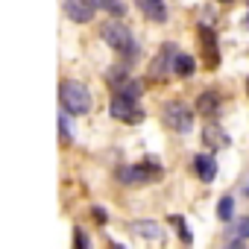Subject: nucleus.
I'll list each match as a JSON object with an SVG mask.
<instances>
[{"label":"nucleus","mask_w":249,"mask_h":249,"mask_svg":"<svg viewBox=\"0 0 249 249\" xmlns=\"http://www.w3.org/2000/svg\"><path fill=\"white\" fill-rule=\"evenodd\" d=\"M59 100H62L65 114H88L91 111V94L76 79H65L59 85Z\"/></svg>","instance_id":"f257e3e1"},{"label":"nucleus","mask_w":249,"mask_h":249,"mask_svg":"<svg viewBox=\"0 0 249 249\" xmlns=\"http://www.w3.org/2000/svg\"><path fill=\"white\" fill-rule=\"evenodd\" d=\"M100 36H103L106 44H108L111 50H117V53H126V56L135 53V41H132V33L126 30V24H120V21H106L103 30H100Z\"/></svg>","instance_id":"f03ea898"},{"label":"nucleus","mask_w":249,"mask_h":249,"mask_svg":"<svg viewBox=\"0 0 249 249\" xmlns=\"http://www.w3.org/2000/svg\"><path fill=\"white\" fill-rule=\"evenodd\" d=\"M161 117H164V126H170V129H173V132H179V135H188V132H191V126H194V111H191L185 103H179V100L164 103Z\"/></svg>","instance_id":"7ed1b4c3"},{"label":"nucleus","mask_w":249,"mask_h":249,"mask_svg":"<svg viewBox=\"0 0 249 249\" xmlns=\"http://www.w3.org/2000/svg\"><path fill=\"white\" fill-rule=\"evenodd\" d=\"M111 117H117L123 123H141L144 120V108H138V103L129 100V97L114 94V100H111Z\"/></svg>","instance_id":"20e7f679"},{"label":"nucleus","mask_w":249,"mask_h":249,"mask_svg":"<svg viewBox=\"0 0 249 249\" xmlns=\"http://www.w3.org/2000/svg\"><path fill=\"white\" fill-rule=\"evenodd\" d=\"M94 3L91 0H65V15L71 18V21H76V24H88L91 18H94Z\"/></svg>","instance_id":"39448f33"},{"label":"nucleus","mask_w":249,"mask_h":249,"mask_svg":"<svg viewBox=\"0 0 249 249\" xmlns=\"http://www.w3.org/2000/svg\"><path fill=\"white\" fill-rule=\"evenodd\" d=\"M150 173L159 176V167H156V164H147V167L135 164V167H120V170H117V179H120L123 185H135V182H147Z\"/></svg>","instance_id":"423d86ee"},{"label":"nucleus","mask_w":249,"mask_h":249,"mask_svg":"<svg viewBox=\"0 0 249 249\" xmlns=\"http://www.w3.org/2000/svg\"><path fill=\"white\" fill-rule=\"evenodd\" d=\"M194 167H196V176H199L202 182H214V176H217V161H214V156L199 153V156L194 159Z\"/></svg>","instance_id":"0eeeda50"},{"label":"nucleus","mask_w":249,"mask_h":249,"mask_svg":"<svg viewBox=\"0 0 249 249\" xmlns=\"http://www.w3.org/2000/svg\"><path fill=\"white\" fill-rule=\"evenodd\" d=\"M202 141H205V147H211V153H214V150H220V147L229 144V135H223L220 126H211V123H208V126L202 129Z\"/></svg>","instance_id":"6e6552de"},{"label":"nucleus","mask_w":249,"mask_h":249,"mask_svg":"<svg viewBox=\"0 0 249 249\" xmlns=\"http://www.w3.org/2000/svg\"><path fill=\"white\" fill-rule=\"evenodd\" d=\"M199 114H217L220 111V97L214 94V91H202L199 97H196V106H194Z\"/></svg>","instance_id":"1a4fd4ad"},{"label":"nucleus","mask_w":249,"mask_h":249,"mask_svg":"<svg viewBox=\"0 0 249 249\" xmlns=\"http://www.w3.org/2000/svg\"><path fill=\"white\" fill-rule=\"evenodd\" d=\"M135 3L144 9V15H150L153 21H167V6L164 0H135Z\"/></svg>","instance_id":"9d476101"},{"label":"nucleus","mask_w":249,"mask_h":249,"mask_svg":"<svg viewBox=\"0 0 249 249\" xmlns=\"http://www.w3.org/2000/svg\"><path fill=\"white\" fill-rule=\"evenodd\" d=\"M173 65H176V50H173V44H167V47L159 53V59H156V65H153V73L161 76V71H170Z\"/></svg>","instance_id":"9b49d317"},{"label":"nucleus","mask_w":249,"mask_h":249,"mask_svg":"<svg viewBox=\"0 0 249 249\" xmlns=\"http://www.w3.org/2000/svg\"><path fill=\"white\" fill-rule=\"evenodd\" d=\"M132 231H135V234H144V237H150V240L161 237V229H159V223H153V220H138V223H132Z\"/></svg>","instance_id":"f8f14e48"},{"label":"nucleus","mask_w":249,"mask_h":249,"mask_svg":"<svg viewBox=\"0 0 249 249\" xmlns=\"http://www.w3.org/2000/svg\"><path fill=\"white\" fill-rule=\"evenodd\" d=\"M173 71H176L179 76H191V73L196 71V59H194V56H185V53H179V56H176V65H173Z\"/></svg>","instance_id":"ddd939ff"},{"label":"nucleus","mask_w":249,"mask_h":249,"mask_svg":"<svg viewBox=\"0 0 249 249\" xmlns=\"http://www.w3.org/2000/svg\"><path fill=\"white\" fill-rule=\"evenodd\" d=\"M141 91H144V85H141V82H135V79H126V82H120V85H117V94L129 97V100H138V97H141Z\"/></svg>","instance_id":"4468645a"},{"label":"nucleus","mask_w":249,"mask_h":249,"mask_svg":"<svg viewBox=\"0 0 249 249\" xmlns=\"http://www.w3.org/2000/svg\"><path fill=\"white\" fill-rule=\"evenodd\" d=\"M217 217H220L223 223H231V217H234V199H231V196H223V199L217 202Z\"/></svg>","instance_id":"2eb2a0df"},{"label":"nucleus","mask_w":249,"mask_h":249,"mask_svg":"<svg viewBox=\"0 0 249 249\" xmlns=\"http://www.w3.org/2000/svg\"><path fill=\"white\" fill-rule=\"evenodd\" d=\"M91 3L103 12H111V15H123V3L120 0H91Z\"/></svg>","instance_id":"dca6fc26"},{"label":"nucleus","mask_w":249,"mask_h":249,"mask_svg":"<svg viewBox=\"0 0 249 249\" xmlns=\"http://www.w3.org/2000/svg\"><path fill=\"white\" fill-rule=\"evenodd\" d=\"M234 234H237L240 240H246V237H249V217H240V220L234 223Z\"/></svg>","instance_id":"f3484780"},{"label":"nucleus","mask_w":249,"mask_h":249,"mask_svg":"<svg viewBox=\"0 0 249 249\" xmlns=\"http://www.w3.org/2000/svg\"><path fill=\"white\" fill-rule=\"evenodd\" d=\"M59 126H62V135H65V138H73V126L68 123V114H65V111H62V117H59Z\"/></svg>","instance_id":"a211bd4d"},{"label":"nucleus","mask_w":249,"mask_h":249,"mask_svg":"<svg viewBox=\"0 0 249 249\" xmlns=\"http://www.w3.org/2000/svg\"><path fill=\"white\" fill-rule=\"evenodd\" d=\"M76 246H79V249H88V243H85V234H82V231H76Z\"/></svg>","instance_id":"6ab92c4d"},{"label":"nucleus","mask_w":249,"mask_h":249,"mask_svg":"<svg viewBox=\"0 0 249 249\" xmlns=\"http://www.w3.org/2000/svg\"><path fill=\"white\" fill-rule=\"evenodd\" d=\"M94 217H97L100 223H106V211H103V208H94Z\"/></svg>","instance_id":"aec40b11"},{"label":"nucleus","mask_w":249,"mask_h":249,"mask_svg":"<svg viewBox=\"0 0 249 249\" xmlns=\"http://www.w3.org/2000/svg\"><path fill=\"white\" fill-rule=\"evenodd\" d=\"M226 249H243V246H240V243H234V246H226Z\"/></svg>","instance_id":"412c9836"},{"label":"nucleus","mask_w":249,"mask_h":249,"mask_svg":"<svg viewBox=\"0 0 249 249\" xmlns=\"http://www.w3.org/2000/svg\"><path fill=\"white\" fill-rule=\"evenodd\" d=\"M111 249H126V246H117V243H114V246H111Z\"/></svg>","instance_id":"4be33fe9"},{"label":"nucleus","mask_w":249,"mask_h":249,"mask_svg":"<svg viewBox=\"0 0 249 249\" xmlns=\"http://www.w3.org/2000/svg\"><path fill=\"white\" fill-rule=\"evenodd\" d=\"M220 3H231V0H220Z\"/></svg>","instance_id":"5701e85b"},{"label":"nucleus","mask_w":249,"mask_h":249,"mask_svg":"<svg viewBox=\"0 0 249 249\" xmlns=\"http://www.w3.org/2000/svg\"><path fill=\"white\" fill-rule=\"evenodd\" d=\"M246 27H249V18H246Z\"/></svg>","instance_id":"b1692460"},{"label":"nucleus","mask_w":249,"mask_h":249,"mask_svg":"<svg viewBox=\"0 0 249 249\" xmlns=\"http://www.w3.org/2000/svg\"><path fill=\"white\" fill-rule=\"evenodd\" d=\"M246 91H249V85H246Z\"/></svg>","instance_id":"393cba45"}]
</instances>
